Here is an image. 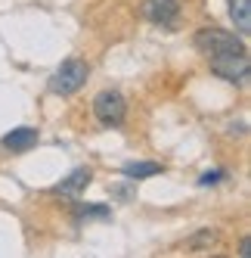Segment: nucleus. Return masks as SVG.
<instances>
[{
	"label": "nucleus",
	"instance_id": "obj_10",
	"mask_svg": "<svg viewBox=\"0 0 251 258\" xmlns=\"http://www.w3.org/2000/svg\"><path fill=\"white\" fill-rule=\"evenodd\" d=\"M84 218H112V212L105 206H78V221Z\"/></svg>",
	"mask_w": 251,
	"mask_h": 258
},
{
	"label": "nucleus",
	"instance_id": "obj_11",
	"mask_svg": "<svg viewBox=\"0 0 251 258\" xmlns=\"http://www.w3.org/2000/svg\"><path fill=\"white\" fill-rule=\"evenodd\" d=\"M214 239H217V233H214V230L208 227V230H202V233H195V236L189 239V246H211Z\"/></svg>",
	"mask_w": 251,
	"mask_h": 258
},
{
	"label": "nucleus",
	"instance_id": "obj_5",
	"mask_svg": "<svg viewBox=\"0 0 251 258\" xmlns=\"http://www.w3.org/2000/svg\"><path fill=\"white\" fill-rule=\"evenodd\" d=\"M143 16L161 28H171L180 19V0H143Z\"/></svg>",
	"mask_w": 251,
	"mask_h": 258
},
{
	"label": "nucleus",
	"instance_id": "obj_6",
	"mask_svg": "<svg viewBox=\"0 0 251 258\" xmlns=\"http://www.w3.org/2000/svg\"><path fill=\"white\" fill-rule=\"evenodd\" d=\"M38 140H41V134H38V127H13V131L0 140L4 143V150H10V153H28V150H34L38 146Z\"/></svg>",
	"mask_w": 251,
	"mask_h": 258
},
{
	"label": "nucleus",
	"instance_id": "obj_7",
	"mask_svg": "<svg viewBox=\"0 0 251 258\" xmlns=\"http://www.w3.org/2000/svg\"><path fill=\"white\" fill-rule=\"evenodd\" d=\"M90 180H93V171L90 168H75L68 177H62L56 187H53V193H59V196H78Z\"/></svg>",
	"mask_w": 251,
	"mask_h": 258
},
{
	"label": "nucleus",
	"instance_id": "obj_1",
	"mask_svg": "<svg viewBox=\"0 0 251 258\" xmlns=\"http://www.w3.org/2000/svg\"><path fill=\"white\" fill-rule=\"evenodd\" d=\"M195 50L202 53V56H220V53H239L245 50V41L239 38V34H232V31H223V28H199L195 31V38H192Z\"/></svg>",
	"mask_w": 251,
	"mask_h": 258
},
{
	"label": "nucleus",
	"instance_id": "obj_13",
	"mask_svg": "<svg viewBox=\"0 0 251 258\" xmlns=\"http://www.w3.org/2000/svg\"><path fill=\"white\" fill-rule=\"evenodd\" d=\"M248 249H251V243H248V239H242V243H239V255H242V258H245V255H251Z\"/></svg>",
	"mask_w": 251,
	"mask_h": 258
},
{
	"label": "nucleus",
	"instance_id": "obj_8",
	"mask_svg": "<svg viewBox=\"0 0 251 258\" xmlns=\"http://www.w3.org/2000/svg\"><path fill=\"white\" fill-rule=\"evenodd\" d=\"M229 19L236 25L239 38L251 34V0H229Z\"/></svg>",
	"mask_w": 251,
	"mask_h": 258
},
{
	"label": "nucleus",
	"instance_id": "obj_4",
	"mask_svg": "<svg viewBox=\"0 0 251 258\" xmlns=\"http://www.w3.org/2000/svg\"><path fill=\"white\" fill-rule=\"evenodd\" d=\"M93 115L102 127H118L128 115V100H124L121 90H102L93 100Z\"/></svg>",
	"mask_w": 251,
	"mask_h": 258
},
{
	"label": "nucleus",
	"instance_id": "obj_12",
	"mask_svg": "<svg viewBox=\"0 0 251 258\" xmlns=\"http://www.w3.org/2000/svg\"><path fill=\"white\" fill-rule=\"evenodd\" d=\"M226 177V171H205L202 177H199V187H211V183H220Z\"/></svg>",
	"mask_w": 251,
	"mask_h": 258
},
{
	"label": "nucleus",
	"instance_id": "obj_2",
	"mask_svg": "<svg viewBox=\"0 0 251 258\" xmlns=\"http://www.w3.org/2000/svg\"><path fill=\"white\" fill-rule=\"evenodd\" d=\"M87 75H90L87 62H81V59H65V62L50 75V94H56V97H71V94H78V90L87 84Z\"/></svg>",
	"mask_w": 251,
	"mask_h": 258
},
{
	"label": "nucleus",
	"instance_id": "obj_3",
	"mask_svg": "<svg viewBox=\"0 0 251 258\" xmlns=\"http://www.w3.org/2000/svg\"><path fill=\"white\" fill-rule=\"evenodd\" d=\"M211 72L217 78L229 81V84H245L248 81V50H239V53H220V56H211Z\"/></svg>",
	"mask_w": 251,
	"mask_h": 258
},
{
	"label": "nucleus",
	"instance_id": "obj_9",
	"mask_svg": "<svg viewBox=\"0 0 251 258\" xmlns=\"http://www.w3.org/2000/svg\"><path fill=\"white\" fill-rule=\"evenodd\" d=\"M121 174L128 177V180H146V177L161 174V165L158 162H128L121 168Z\"/></svg>",
	"mask_w": 251,
	"mask_h": 258
}]
</instances>
